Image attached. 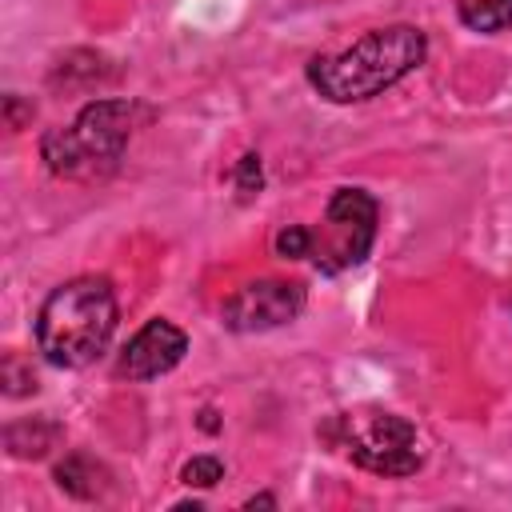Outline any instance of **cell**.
<instances>
[{
	"label": "cell",
	"mask_w": 512,
	"mask_h": 512,
	"mask_svg": "<svg viewBox=\"0 0 512 512\" xmlns=\"http://www.w3.org/2000/svg\"><path fill=\"white\" fill-rule=\"evenodd\" d=\"M420 60H424V32L412 24H392V28L364 32L352 48L336 56H316L308 64V80L324 100L352 104L392 88Z\"/></svg>",
	"instance_id": "cell-1"
},
{
	"label": "cell",
	"mask_w": 512,
	"mask_h": 512,
	"mask_svg": "<svg viewBox=\"0 0 512 512\" xmlns=\"http://www.w3.org/2000/svg\"><path fill=\"white\" fill-rule=\"evenodd\" d=\"M116 332V292L104 276H80L60 284L40 316H36V344L48 364L56 368H84L92 364Z\"/></svg>",
	"instance_id": "cell-2"
},
{
	"label": "cell",
	"mask_w": 512,
	"mask_h": 512,
	"mask_svg": "<svg viewBox=\"0 0 512 512\" xmlns=\"http://www.w3.org/2000/svg\"><path fill=\"white\" fill-rule=\"evenodd\" d=\"M132 120H136L132 100H96L68 128H52L40 140L44 164L68 180H92L112 172L132 136Z\"/></svg>",
	"instance_id": "cell-3"
},
{
	"label": "cell",
	"mask_w": 512,
	"mask_h": 512,
	"mask_svg": "<svg viewBox=\"0 0 512 512\" xmlns=\"http://www.w3.org/2000/svg\"><path fill=\"white\" fill-rule=\"evenodd\" d=\"M328 436L336 444H344L348 456L376 476H412L424 464L416 428L404 416L384 412V408L340 412V416H332Z\"/></svg>",
	"instance_id": "cell-4"
},
{
	"label": "cell",
	"mask_w": 512,
	"mask_h": 512,
	"mask_svg": "<svg viewBox=\"0 0 512 512\" xmlns=\"http://www.w3.org/2000/svg\"><path fill=\"white\" fill-rule=\"evenodd\" d=\"M376 240V200L364 188H340L328 200L324 224L312 232V264L328 276L356 268Z\"/></svg>",
	"instance_id": "cell-5"
},
{
	"label": "cell",
	"mask_w": 512,
	"mask_h": 512,
	"mask_svg": "<svg viewBox=\"0 0 512 512\" xmlns=\"http://www.w3.org/2000/svg\"><path fill=\"white\" fill-rule=\"evenodd\" d=\"M304 312V288L292 280H256L224 300V324L232 332H264Z\"/></svg>",
	"instance_id": "cell-6"
},
{
	"label": "cell",
	"mask_w": 512,
	"mask_h": 512,
	"mask_svg": "<svg viewBox=\"0 0 512 512\" xmlns=\"http://www.w3.org/2000/svg\"><path fill=\"white\" fill-rule=\"evenodd\" d=\"M188 352V336L168 324V320H148L124 348L120 356V376L128 380H152V376H164L168 368H176Z\"/></svg>",
	"instance_id": "cell-7"
},
{
	"label": "cell",
	"mask_w": 512,
	"mask_h": 512,
	"mask_svg": "<svg viewBox=\"0 0 512 512\" xmlns=\"http://www.w3.org/2000/svg\"><path fill=\"white\" fill-rule=\"evenodd\" d=\"M104 468L92 460V456H84V452H72V456H64L60 464H56V484L64 488V492H72V496H80V500H96L100 492H104Z\"/></svg>",
	"instance_id": "cell-8"
},
{
	"label": "cell",
	"mask_w": 512,
	"mask_h": 512,
	"mask_svg": "<svg viewBox=\"0 0 512 512\" xmlns=\"http://www.w3.org/2000/svg\"><path fill=\"white\" fill-rule=\"evenodd\" d=\"M56 436H60V428H56V424H44V420L12 424V428L4 432L12 456H44V452L56 444Z\"/></svg>",
	"instance_id": "cell-9"
},
{
	"label": "cell",
	"mask_w": 512,
	"mask_h": 512,
	"mask_svg": "<svg viewBox=\"0 0 512 512\" xmlns=\"http://www.w3.org/2000/svg\"><path fill=\"white\" fill-rule=\"evenodd\" d=\"M460 20L476 32H496L512 24V0H460Z\"/></svg>",
	"instance_id": "cell-10"
},
{
	"label": "cell",
	"mask_w": 512,
	"mask_h": 512,
	"mask_svg": "<svg viewBox=\"0 0 512 512\" xmlns=\"http://www.w3.org/2000/svg\"><path fill=\"white\" fill-rule=\"evenodd\" d=\"M180 480L192 484V488H212L216 480H224V464L216 456H192L184 468H180Z\"/></svg>",
	"instance_id": "cell-11"
},
{
	"label": "cell",
	"mask_w": 512,
	"mask_h": 512,
	"mask_svg": "<svg viewBox=\"0 0 512 512\" xmlns=\"http://www.w3.org/2000/svg\"><path fill=\"white\" fill-rule=\"evenodd\" d=\"M308 248H312V232H308V228H300V224H288V228L276 236V252H280V256H288V260L308 256Z\"/></svg>",
	"instance_id": "cell-12"
},
{
	"label": "cell",
	"mask_w": 512,
	"mask_h": 512,
	"mask_svg": "<svg viewBox=\"0 0 512 512\" xmlns=\"http://www.w3.org/2000/svg\"><path fill=\"white\" fill-rule=\"evenodd\" d=\"M236 188L244 192V196H252L256 188H260V156H240V164H236Z\"/></svg>",
	"instance_id": "cell-13"
}]
</instances>
